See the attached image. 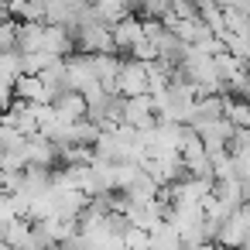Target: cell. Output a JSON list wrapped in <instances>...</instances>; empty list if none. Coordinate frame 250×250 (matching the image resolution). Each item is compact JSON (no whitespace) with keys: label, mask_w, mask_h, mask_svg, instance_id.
<instances>
[{"label":"cell","mask_w":250,"mask_h":250,"mask_svg":"<svg viewBox=\"0 0 250 250\" xmlns=\"http://www.w3.org/2000/svg\"><path fill=\"white\" fill-rule=\"evenodd\" d=\"M0 4H7V0H0Z\"/></svg>","instance_id":"obj_19"},{"label":"cell","mask_w":250,"mask_h":250,"mask_svg":"<svg viewBox=\"0 0 250 250\" xmlns=\"http://www.w3.org/2000/svg\"><path fill=\"white\" fill-rule=\"evenodd\" d=\"M62 62H65V83H69V89H76V93H89V89L100 86L96 76H93V65H89V55H86V52H79V55H65Z\"/></svg>","instance_id":"obj_4"},{"label":"cell","mask_w":250,"mask_h":250,"mask_svg":"<svg viewBox=\"0 0 250 250\" xmlns=\"http://www.w3.org/2000/svg\"><path fill=\"white\" fill-rule=\"evenodd\" d=\"M24 154H28V165H42V168H55L59 165V147L45 134L24 137Z\"/></svg>","instance_id":"obj_7"},{"label":"cell","mask_w":250,"mask_h":250,"mask_svg":"<svg viewBox=\"0 0 250 250\" xmlns=\"http://www.w3.org/2000/svg\"><path fill=\"white\" fill-rule=\"evenodd\" d=\"M96 250H127V243H124L120 236H106V240H103Z\"/></svg>","instance_id":"obj_17"},{"label":"cell","mask_w":250,"mask_h":250,"mask_svg":"<svg viewBox=\"0 0 250 250\" xmlns=\"http://www.w3.org/2000/svg\"><path fill=\"white\" fill-rule=\"evenodd\" d=\"M42 35H45V21H18L14 48H18L21 55H28V52H42Z\"/></svg>","instance_id":"obj_8"},{"label":"cell","mask_w":250,"mask_h":250,"mask_svg":"<svg viewBox=\"0 0 250 250\" xmlns=\"http://www.w3.org/2000/svg\"><path fill=\"white\" fill-rule=\"evenodd\" d=\"M14 31H18V21H0V52H7L14 48Z\"/></svg>","instance_id":"obj_16"},{"label":"cell","mask_w":250,"mask_h":250,"mask_svg":"<svg viewBox=\"0 0 250 250\" xmlns=\"http://www.w3.org/2000/svg\"><path fill=\"white\" fill-rule=\"evenodd\" d=\"M120 120H124V124H130V127H137V130L151 127V124L158 120L151 93H137V96H120Z\"/></svg>","instance_id":"obj_3"},{"label":"cell","mask_w":250,"mask_h":250,"mask_svg":"<svg viewBox=\"0 0 250 250\" xmlns=\"http://www.w3.org/2000/svg\"><path fill=\"white\" fill-rule=\"evenodd\" d=\"M247 236H250V216H247V202L236 206L216 229V243L229 247V250H247Z\"/></svg>","instance_id":"obj_1"},{"label":"cell","mask_w":250,"mask_h":250,"mask_svg":"<svg viewBox=\"0 0 250 250\" xmlns=\"http://www.w3.org/2000/svg\"><path fill=\"white\" fill-rule=\"evenodd\" d=\"M113 89H117V96L147 93V69H144V62H137V59H120V69H117V76H113Z\"/></svg>","instance_id":"obj_2"},{"label":"cell","mask_w":250,"mask_h":250,"mask_svg":"<svg viewBox=\"0 0 250 250\" xmlns=\"http://www.w3.org/2000/svg\"><path fill=\"white\" fill-rule=\"evenodd\" d=\"M0 76H4V79H11V83L21 76V52H18V48L0 52Z\"/></svg>","instance_id":"obj_14"},{"label":"cell","mask_w":250,"mask_h":250,"mask_svg":"<svg viewBox=\"0 0 250 250\" xmlns=\"http://www.w3.org/2000/svg\"><path fill=\"white\" fill-rule=\"evenodd\" d=\"M147 250H185L182 247V236H178V229L171 226V223H158V226H151L147 229Z\"/></svg>","instance_id":"obj_10"},{"label":"cell","mask_w":250,"mask_h":250,"mask_svg":"<svg viewBox=\"0 0 250 250\" xmlns=\"http://www.w3.org/2000/svg\"><path fill=\"white\" fill-rule=\"evenodd\" d=\"M120 240L127 243V250H147V229H144V226L127 223V229L120 233Z\"/></svg>","instance_id":"obj_15"},{"label":"cell","mask_w":250,"mask_h":250,"mask_svg":"<svg viewBox=\"0 0 250 250\" xmlns=\"http://www.w3.org/2000/svg\"><path fill=\"white\" fill-rule=\"evenodd\" d=\"M42 52L48 55H72L76 52V38H72V28H62V24H45V35H42Z\"/></svg>","instance_id":"obj_6"},{"label":"cell","mask_w":250,"mask_h":250,"mask_svg":"<svg viewBox=\"0 0 250 250\" xmlns=\"http://www.w3.org/2000/svg\"><path fill=\"white\" fill-rule=\"evenodd\" d=\"M110 38H113V52H130L141 38H144V31H141V18L137 14H127V18H120L117 24H110Z\"/></svg>","instance_id":"obj_5"},{"label":"cell","mask_w":250,"mask_h":250,"mask_svg":"<svg viewBox=\"0 0 250 250\" xmlns=\"http://www.w3.org/2000/svg\"><path fill=\"white\" fill-rule=\"evenodd\" d=\"M223 117H226L233 127H247V124H250V110H247V103L236 100V96H229V93H223Z\"/></svg>","instance_id":"obj_13"},{"label":"cell","mask_w":250,"mask_h":250,"mask_svg":"<svg viewBox=\"0 0 250 250\" xmlns=\"http://www.w3.org/2000/svg\"><path fill=\"white\" fill-rule=\"evenodd\" d=\"M11 89H14V100H24V103H48V93H45V86H42L38 76L21 72Z\"/></svg>","instance_id":"obj_11"},{"label":"cell","mask_w":250,"mask_h":250,"mask_svg":"<svg viewBox=\"0 0 250 250\" xmlns=\"http://www.w3.org/2000/svg\"><path fill=\"white\" fill-rule=\"evenodd\" d=\"M11 14H7V4H0V21H7Z\"/></svg>","instance_id":"obj_18"},{"label":"cell","mask_w":250,"mask_h":250,"mask_svg":"<svg viewBox=\"0 0 250 250\" xmlns=\"http://www.w3.org/2000/svg\"><path fill=\"white\" fill-rule=\"evenodd\" d=\"M52 110L65 120H79V117H86V96L76 89H62L52 96Z\"/></svg>","instance_id":"obj_9"},{"label":"cell","mask_w":250,"mask_h":250,"mask_svg":"<svg viewBox=\"0 0 250 250\" xmlns=\"http://www.w3.org/2000/svg\"><path fill=\"white\" fill-rule=\"evenodd\" d=\"M89 11H93V18L103 21V24H117L120 18L130 14V7L124 4V0H89Z\"/></svg>","instance_id":"obj_12"}]
</instances>
